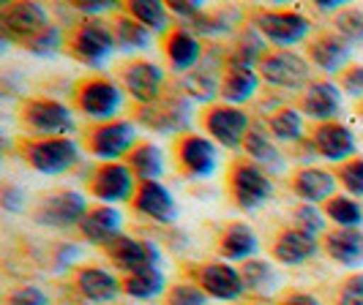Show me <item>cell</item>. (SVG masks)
Here are the masks:
<instances>
[{
	"label": "cell",
	"mask_w": 363,
	"mask_h": 305,
	"mask_svg": "<svg viewBox=\"0 0 363 305\" xmlns=\"http://www.w3.org/2000/svg\"><path fill=\"white\" fill-rule=\"evenodd\" d=\"M3 28L6 33L14 38H25V41H33L38 38L50 25H47V14L44 8L36 3H14L11 8L3 11Z\"/></svg>",
	"instance_id": "1"
},
{
	"label": "cell",
	"mask_w": 363,
	"mask_h": 305,
	"mask_svg": "<svg viewBox=\"0 0 363 305\" xmlns=\"http://www.w3.org/2000/svg\"><path fill=\"white\" fill-rule=\"evenodd\" d=\"M28 159L36 166L38 172H50V175H57V172H66L69 166H74L77 161V147H74L72 139H44V142H36L30 150H28Z\"/></svg>",
	"instance_id": "2"
},
{
	"label": "cell",
	"mask_w": 363,
	"mask_h": 305,
	"mask_svg": "<svg viewBox=\"0 0 363 305\" xmlns=\"http://www.w3.org/2000/svg\"><path fill=\"white\" fill-rule=\"evenodd\" d=\"M262 76L279 88H301L309 76V69L298 54L276 52L262 60Z\"/></svg>",
	"instance_id": "3"
},
{
	"label": "cell",
	"mask_w": 363,
	"mask_h": 305,
	"mask_svg": "<svg viewBox=\"0 0 363 305\" xmlns=\"http://www.w3.org/2000/svg\"><path fill=\"white\" fill-rule=\"evenodd\" d=\"M85 199L82 194H57V197H50L47 205H41L38 210V224H47V226H72L77 221L85 218Z\"/></svg>",
	"instance_id": "4"
},
{
	"label": "cell",
	"mask_w": 363,
	"mask_h": 305,
	"mask_svg": "<svg viewBox=\"0 0 363 305\" xmlns=\"http://www.w3.org/2000/svg\"><path fill=\"white\" fill-rule=\"evenodd\" d=\"M112 44H115V36L109 33L107 25L99 22V19L85 22V25L79 28V33H77V41H74L77 54H79L82 60H88V63H101V60H107L109 52H112Z\"/></svg>",
	"instance_id": "5"
},
{
	"label": "cell",
	"mask_w": 363,
	"mask_h": 305,
	"mask_svg": "<svg viewBox=\"0 0 363 305\" xmlns=\"http://www.w3.org/2000/svg\"><path fill=\"white\" fill-rule=\"evenodd\" d=\"M233 191L240 207L252 210L259 207L265 199L271 197V180L265 178L257 166H238L233 175Z\"/></svg>",
	"instance_id": "6"
},
{
	"label": "cell",
	"mask_w": 363,
	"mask_h": 305,
	"mask_svg": "<svg viewBox=\"0 0 363 305\" xmlns=\"http://www.w3.org/2000/svg\"><path fill=\"white\" fill-rule=\"evenodd\" d=\"M259 30L265 36L276 41V44H295L309 33V22L301 17V14H292V11H273V14H262L259 17Z\"/></svg>",
	"instance_id": "7"
},
{
	"label": "cell",
	"mask_w": 363,
	"mask_h": 305,
	"mask_svg": "<svg viewBox=\"0 0 363 305\" xmlns=\"http://www.w3.org/2000/svg\"><path fill=\"white\" fill-rule=\"evenodd\" d=\"M109 256L121 265L123 270L131 272H140V270L156 267V248L147 246L143 240H134V237H115L109 243Z\"/></svg>",
	"instance_id": "8"
},
{
	"label": "cell",
	"mask_w": 363,
	"mask_h": 305,
	"mask_svg": "<svg viewBox=\"0 0 363 305\" xmlns=\"http://www.w3.org/2000/svg\"><path fill=\"white\" fill-rule=\"evenodd\" d=\"M246 128H249V117H246V112H240V109L221 107V109H213V112L208 115V131H211L224 147H238L240 139L246 137Z\"/></svg>",
	"instance_id": "9"
},
{
	"label": "cell",
	"mask_w": 363,
	"mask_h": 305,
	"mask_svg": "<svg viewBox=\"0 0 363 305\" xmlns=\"http://www.w3.org/2000/svg\"><path fill=\"white\" fill-rule=\"evenodd\" d=\"M79 107L85 109L91 117H112L121 107V90L112 82L93 79L79 93Z\"/></svg>",
	"instance_id": "10"
},
{
	"label": "cell",
	"mask_w": 363,
	"mask_h": 305,
	"mask_svg": "<svg viewBox=\"0 0 363 305\" xmlns=\"http://www.w3.org/2000/svg\"><path fill=\"white\" fill-rule=\"evenodd\" d=\"M28 123L38 134H66L72 131V112L57 101H36L28 107Z\"/></svg>",
	"instance_id": "11"
},
{
	"label": "cell",
	"mask_w": 363,
	"mask_h": 305,
	"mask_svg": "<svg viewBox=\"0 0 363 305\" xmlns=\"http://www.w3.org/2000/svg\"><path fill=\"white\" fill-rule=\"evenodd\" d=\"M134 142V128L131 123H109V126L99 128L93 134V153L104 161H115L126 153Z\"/></svg>",
	"instance_id": "12"
},
{
	"label": "cell",
	"mask_w": 363,
	"mask_h": 305,
	"mask_svg": "<svg viewBox=\"0 0 363 305\" xmlns=\"http://www.w3.org/2000/svg\"><path fill=\"white\" fill-rule=\"evenodd\" d=\"M131 169L121 163H109L104 166L96 180H93V194L104 202H123L131 197Z\"/></svg>",
	"instance_id": "13"
},
{
	"label": "cell",
	"mask_w": 363,
	"mask_h": 305,
	"mask_svg": "<svg viewBox=\"0 0 363 305\" xmlns=\"http://www.w3.org/2000/svg\"><path fill=\"white\" fill-rule=\"evenodd\" d=\"M200 284L208 294H213L218 300H235L246 287L243 278L238 275V270H233L230 265H208L202 270Z\"/></svg>",
	"instance_id": "14"
},
{
	"label": "cell",
	"mask_w": 363,
	"mask_h": 305,
	"mask_svg": "<svg viewBox=\"0 0 363 305\" xmlns=\"http://www.w3.org/2000/svg\"><path fill=\"white\" fill-rule=\"evenodd\" d=\"M137 207L145 213V216L156 218L162 224H169L175 218V205H172V197L169 191L164 188L162 183L150 180V183H143L140 194H137Z\"/></svg>",
	"instance_id": "15"
},
{
	"label": "cell",
	"mask_w": 363,
	"mask_h": 305,
	"mask_svg": "<svg viewBox=\"0 0 363 305\" xmlns=\"http://www.w3.org/2000/svg\"><path fill=\"white\" fill-rule=\"evenodd\" d=\"M162 82H164L162 69L153 66V63H137V66H131L126 71L128 90L140 101H153L159 96V90H162Z\"/></svg>",
	"instance_id": "16"
},
{
	"label": "cell",
	"mask_w": 363,
	"mask_h": 305,
	"mask_svg": "<svg viewBox=\"0 0 363 305\" xmlns=\"http://www.w3.org/2000/svg\"><path fill=\"white\" fill-rule=\"evenodd\" d=\"M121 229V213L112 207H96L82 218V232L93 243H112Z\"/></svg>",
	"instance_id": "17"
},
{
	"label": "cell",
	"mask_w": 363,
	"mask_h": 305,
	"mask_svg": "<svg viewBox=\"0 0 363 305\" xmlns=\"http://www.w3.org/2000/svg\"><path fill=\"white\" fill-rule=\"evenodd\" d=\"M314 251H317L314 234L303 232V229H292V232L281 234L279 243H276V256L284 265H301L309 256H314Z\"/></svg>",
	"instance_id": "18"
},
{
	"label": "cell",
	"mask_w": 363,
	"mask_h": 305,
	"mask_svg": "<svg viewBox=\"0 0 363 305\" xmlns=\"http://www.w3.org/2000/svg\"><path fill=\"white\" fill-rule=\"evenodd\" d=\"M314 144L330 161H342L355 150V139L345 126H323L314 137Z\"/></svg>",
	"instance_id": "19"
},
{
	"label": "cell",
	"mask_w": 363,
	"mask_h": 305,
	"mask_svg": "<svg viewBox=\"0 0 363 305\" xmlns=\"http://www.w3.org/2000/svg\"><path fill=\"white\" fill-rule=\"evenodd\" d=\"M328 253L342 265L363 262V234L358 229H339L328 234Z\"/></svg>",
	"instance_id": "20"
},
{
	"label": "cell",
	"mask_w": 363,
	"mask_h": 305,
	"mask_svg": "<svg viewBox=\"0 0 363 305\" xmlns=\"http://www.w3.org/2000/svg\"><path fill=\"white\" fill-rule=\"evenodd\" d=\"M181 159L194 175H211L216 169V150L202 137H189L181 144Z\"/></svg>",
	"instance_id": "21"
},
{
	"label": "cell",
	"mask_w": 363,
	"mask_h": 305,
	"mask_svg": "<svg viewBox=\"0 0 363 305\" xmlns=\"http://www.w3.org/2000/svg\"><path fill=\"white\" fill-rule=\"evenodd\" d=\"M255 90H257V74L252 71V66L249 63H233L227 79H224V85H221V96L227 101H235L238 104V101L252 98Z\"/></svg>",
	"instance_id": "22"
},
{
	"label": "cell",
	"mask_w": 363,
	"mask_h": 305,
	"mask_svg": "<svg viewBox=\"0 0 363 305\" xmlns=\"http://www.w3.org/2000/svg\"><path fill=\"white\" fill-rule=\"evenodd\" d=\"M333 188H336V180L330 172H323V169H303L295 178V191L306 202H323L333 194Z\"/></svg>",
	"instance_id": "23"
},
{
	"label": "cell",
	"mask_w": 363,
	"mask_h": 305,
	"mask_svg": "<svg viewBox=\"0 0 363 305\" xmlns=\"http://www.w3.org/2000/svg\"><path fill=\"white\" fill-rule=\"evenodd\" d=\"M77 284H79V292L88 300H99V303L112 300L118 294V281L109 272H104V270H96V267L82 270L79 278H77Z\"/></svg>",
	"instance_id": "24"
},
{
	"label": "cell",
	"mask_w": 363,
	"mask_h": 305,
	"mask_svg": "<svg viewBox=\"0 0 363 305\" xmlns=\"http://www.w3.org/2000/svg\"><path fill=\"white\" fill-rule=\"evenodd\" d=\"M339 107H342V96L328 82H317L306 93V115H311V117H320V120L333 117L339 112Z\"/></svg>",
	"instance_id": "25"
},
{
	"label": "cell",
	"mask_w": 363,
	"mask_h": 305,
	"mask_svg": "<svg viewBox=\"0 0 363 305\" xmlns=\"http://www.w3.org/2000/svg\"><path fill=\"white\" fill-rule=\"evenodd\" d=\"M167 52H169L172 66L178 71H186V69H191L200 60V41L191 36V33H186V30H178L175 36L169 38Z\"/></svg>",
	"instance_id": "26"
},
{
	"label": "cell",
	"mask_w": 363,
	"mask_h": 305,
	"mask_svg": "<svg viewBox=\"0 0 363 305\" xmlns=\"http://www.w3.org/2000/svg\"><path fill=\"white\" fill-rule=\"evenodd\" d=\"M221 251H224V256H230V259H246V256H252L257 251L255 232L249 226H243V224L230 226L227 234H224V240H221Z\"/></svg>",
	"instance_id": "27"
},
{
	"label": "cell",
	"mask_w": 363,
	"mask_h": 305,
	"mask_svg": "<svg viewBox=\"0 0 363 305\" xmlns=\"http://www.w3.org/2000/svg\"><path fill=\"white\" fill-rule=\"evenodd\" d=\"M126 292L131 294V297H140V300L159 297V294L164 292V275L156 267L131 272V278L126 281Z\"/></svg>",
	"instance_id": "28"
},
{
	"label": "cell",
	"mask_w": 363,
	"mask_h": 305,
	"mask_svg": "<svg viewBox=\"0 0 363 305\" xmlns=\"http://www.w3.org/2000/svg\"><path fill=\"white\" fill-rule=\"evenodd\" d=\"M311 57H314V63H317L320 69H325V71H339L347 63V57H350V50H347L342 41H336V38H323V41L314 44Z\"/></svg>",
	"instance_id": "29"
},
{
	"label": "cell",
	"mask_w": 363,
	"mask_h": 305,
	"mask_svg": "<svg viewBox=\"0 0 363 305\" xmlns=\"http://www.w3.org/2000/svg\"><path fill=\"white\" fill-rule=\"evenodd\" d=\"M131 169L137 178H143V183H150L162 175V153L153 144H143L131 153Z\"/></svg>",
	"instance_id": "30"
},
{
	"label": "cell",
	"mask_w": 363,
	"mask_h": 305,
	"mask_svg": "<svg viewBox=\"0 0 363 305\" xmlns=\"http://www.w3.org/2000/svg\"><path fill=\"white\" fill-rule=\"evenodd\" d=\"M131 14L137 17L140 25H145L147 30L162 33L164 28H167V8H164L162 3H156V0H137V3H131Z\"/></svg>",
	"instance_id": "31"
},
{
	"label": "cell",
	"mask_w": 363,
	"mask_h": 305,
	"mask_svg": "<svg viewBox=\"0 0 363 305\" xmlns=\"http://www.w3.org/2000/svg\"><path fill=\"white\" fill-rule=\"evenodd\" d=\"M115 41L123 47V50H143L150 41V30L140 22H131V19H121L118 28H115Z\"/></svg>",
	"instance_id": "32"
},
{
	"label": "cell",
	"mask_w": 363,
	"mask_h": 305,
	"mask_svg": "<svg viewBox=\"0 0 363 305\" xmlns=\"http://www.w3.org/2000/svg\"><path fill=\"white\" fill-rule=\"evenodd\" d=\"M328 216L333 218L342 229H355L358 224H361V207L352 202V199H347V197H336V199H330V205H328Z\"/></svg>",
	"instance_id": "33"
},
{
	"label": "cell",
	"mask_w": 363,
	"mask_h": 305,
	"mask_svg": "<svg viewBox=\"0 0 363 305\" xmlns=\"http://www.w3.org/2000/svg\"><path fill=\"white\" fill-rule=\"evenodd\" d=\"M301 126H303V120H301V115L295 109H281L271 120V131L284 142H295L301 137Z\"/></svg>",
	"instance_id": "34"
},
{
	"label": "cell",
	"mask_w": 363,
	"mask_h": 305,
	"mask_svg": "<svg viewBox=\"0 0 363 305\" xmlns=\"http://www.w3.org/2000/svg\"><path fill=\"white\" fill-rule=\"evenodd\" d=\"M273 281H276V275H273V270L268 262H249V265L243 267V284L257 289V292L271 289Z\"/></svg>",
	"instance_id": "35"
},
{
	"label": "cell",
	"mask_w": 363,
	"mask_h": 305,
	"mask_svg": "<svg viewBox=\"0 0 363 305\" xmlns=\"http://www.w3.org/2000/svg\"><path fill=\"white\" fill-rule=\"evenodd\" d=\"M246 150L255 156V161H262V163H279V153H276V147L268 142V137L265 134H249L246 137Z\"/></svg>",
	"instance_id": "36"
},
{
	"label": "cell",
	"mask_w": 363,
	"mask_h": 305,
	"mask_svg": "<svg viewBox=\"0 0 363 305\" xmlns=\"http://www.w3.org/2000/svg\"><path fill=\"white\" fill-rule=\"evenodd\" d=\"M339 30H342L345 38H350V41L363 38V14L361 11H345V14L339 17Z\"/></svg>",
	"instance_id": "37"
},
{
	"label": "cell",
	"mask_w": 363,
	"mask_h": 305,
	"mask_svg": "<svg viewBox=\"0 0 363 305\" xmlns=\"http://www.w3.org/2000/svg\"><path fill=\"white\" fill-rule=\"evenodd\" d=\"M186 88L191 90V96H197V98H211L213 93H216V79L211 76V74H194L189 82H186Z\"/></svg>",
	"instance_id": "38"
},
{
	"label": "cell",
	"mask_w": 363,
	"mask_h": 305,
	"mask_svg": "<svg viewBox=\"0 0 363 305\" xmlns=\"http://www.w3.org/2000/svg\"><path fill=\"white\" fill-rule=\"evenodd\" d=\"M339 305H363V275L350 278L339 294Z\"/></svg>",
	"instance_id": "39"
},
{
	"label": "cell",
	"mask_w": 363,
	"mask_h": 305,
	"mask_svg": "<svg viewBox=\"0 0 363 305\" xmlns=\"http://www.w3.org/2000/svg\"><path fill=\"white\" fill-rule=\"evenodd\" d=\"M169 305H205V294L197 287H175Z\"/></svg>",
	"instance_id": "40"
},
{
	"label": "cell",
	"mask_w": 363,
	"mask_h": 305,
	"mask_svg": "<svg viewBox=\"0 0 363 305\" xmlns=\"http://www.w3.org/2000/svg\"><path fill=\"white\" fill-rule=\"evenodd\" d=\"M342 180H345V185L352 194H363V161L347 163L345 172H342Z\"/></svg>",
	"instance_id": "41"
},
{
	"label": "cell",
	"mask_w": 363,
	"mask_h": 305,
	"mask_svg": "<svg viewBox=\"0 0 363 305\" xmlns=\"http://www.w3.org/2000/svg\"><path fill=\"white\" fill-rule=\"evenodd\" d=\"M295 218H298V224H301V229H303V232L314 234V232H320V229H323L320 213H317V210H311V207H306V205H303V207H298Z\"/></svg>",
	"instance_id": "42"
},
{
	"label": "cell",
	"mask_w": 363,
	"mask_h": 305,
	"mask_svg": "<svg viewBox=\"0 0 363 305\" xmlns=\"http://www.w3.org/2000/svg\"><path fill=\"white\" fill-rule=\"evenodd\" d=\"M9 305H47V297L38 292V289L28 287V289H19L9 297Z\"/></svg>",
	"instance_id": "43"
},
{
	"label": "cell",
	"mask_w": 363,
	"mask_h": 305,
	"mask_svg": "<svg viewBox=\"0 0 363 305\" xmlns=\"http://www.w3.org/2000/svg\"><path fill=\"white\" fill-rule=\"evenodd\" d=\"M57 38H60L57 30H55V28H47L41 36L30 41V50H33V52H52L55 47H57Z\"/></svg>",
	"instance_id": "44"
},
{
	"label": "cell",
	"mask_w": 363,
	"mask_h": 305,
	"mask_svg": "<svg viewBox=\"0 0 363 305\" xmlns=\"http://www.w3.org/2000/svg\"><path fill=\"white\" fill-rule=\"evenodd\" d=\"M345 88L352 93V96H363V69H352V71L345 76Z\"/></svg>",
	"instance_id": "45"
},
{
	"label": "cell",
	"mask_w": 363,
	"mask_h": 305,
	"mask_svg": "<svg viewBox=\"0 0 363 305\" xmlns=\"http://www.w3.org/2000/svg\"><path fill=\"white\" fill-rule=\"evenodd\" d=\"M172 11H175V14H181V17H197V14H200V3L181 0V3H172Z\"/></svg>",
	"instance_id": "46"
},
{
	"label": "cell",
	"mask_w": 363,
	"mask_h": 305,
	"mask_svg": "<svg viewBox=\"0 0 363 305\" xmlns=\"http://www.w3.org/2000/svg\"><path fill=\"white\" fill-rule=\"evenodd\" d=\"M17 199H19V191L6 188V191H3V207H6V210H19L22 202H17Z\"/></svg>",
	"instance_id": "47"
},
{
	"label": "cell",
	"mask_w": 363,
	"mask_h": 305,
	"mask_svg": "<svg viewBox=\"0 0 363 305\" xmlns=\"http://www.w3.org/2000/svg\"><path fill=\"white\" fill-rule=\"evenodd\" d=\"M77 8H82V11L93 14V11H104V8H109V3L107 0H96V3H77Z\"/></svg>",
	"instance_id": "48"
},
{
	"label": "cell",
	"mask_w": 363,
	"mask_h": 305,
	"mask_svg": "<svg viewBox=\"0 0 363 305\" xmlns=\"http://www.w3.org/2000/svg\"><path fill=\"white\" fill-rule=\"evenodd\" d=\"M284 305H320V303H317L314 297H309V294H292Z\"/></svg>",
	"instance_id": "49"
}]
</instances>
